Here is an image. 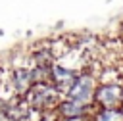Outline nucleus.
<instances>
[{
  "instance_id": "nucleus-1",
  "label": "nucleus",
  "mask_w": 123,
  "mask_h": 121,
  "mask_svg": "<svg viewBox=\"0 0 123 121\" xmlns=\"http://www.w3.org/2000/svg\"><path fill=\"white\" fill-rule=\"evenodd\" d=\"M62 94L58 92V88L48 81V83H35L31 86V90L25 94V102L38 109V111H52L56 109V106L60 104Z\"/></svg>"
},
{
  "instance_id": "nucleus-2",
  "label": "nucleus",
  "mask_w": 123,
  "mask_h": 121,
  "mask_svg": "<svg viewBox=\"0 0 123 121\" xmlns=\"http://www.w3.org/2000/svg\"><path fill=\"white\" fill-rule=\"evenodd\" d=\"M98 86V79L90 69H85L81 73H77V79L73 83V86L69 88L65 98H71L79 104L85 106H94V92Z\"/></svg>"
},
{
  "instance_id": "nucleus-3",
  "label": "nucleus",
  "mask_w": 123,
  "mask_h": 121,
  "mask_svg": "<svg viewBox=\"0 0 123 121\" xmlns=\"http://www.w3.org/2000/svg\"><path fill=\"white\" fill-rule=\"evenodd\" d=\"M96 108H123V85L121 83H98L94 92Z\"/></svg>"
},
{
  "instance_id": "nucleus-4",
  "label": "nucleus",
  "mask_w": 123,
  "mask_h": 121,
  "mask_svg": "<svg viewBox=\"0 0 123 121\" xmlns=\"http://www.w3.org/2000/svg\"><path fill=\"white\" fill-rule=\"evenodd\" d=\"M96 106H85L79 104L71 98H62L60 104L56 106V113L60 121H71V119H83V117H92Z\"/></svg>"
},
{
  "instance_id": "nucleus-5",
  "label": "nucleus",
  "mask_w": 123,
  "mask_h": 121,
  "mask_svg": "<svg viewBox=\"0 0 123 121\" xmlns=\"http://www.w3.org/2000/svg\"><path fill=\"white\" fill-rule=\"evenodd\" d=\"M75 79H77V73L71 71V69H67V67H63V65H60V63H54L50 67V83L58 88V92L62 94V98L67 96V92L73 86Z\"/></svg>"
},
{
  "instance_id": "nucleus-6",
  "label": "nucleus",
  "mask_w": 123,
  "mask_h": 121,
  "mask_svg": "<svg viewBox=\"0 0 123 121\" xmlns=\"http://www.w3.org/2000/svg\"><path fill=\"white\" fill-rule=\"evenodd\" d=\"M12 83H13L15 94L19 98H25V94L35 85L33 75H31V67H15V69H12Z\"/></svg>"
},
{
  "instance_id": "nucleus-7",
  "label": "nucleus",
  "mask_w": 123,
  "mask_h": 121,
  "mask_svg": "<svg viewBox=\"0 0 123 121\" xmlns=\"http://www.w3.org/2000/svg\"><path fill=\"white\" fill-rule=\"evenodd\" d=\"M92 121H123V108H96Z\"/></svg>"
}]
</instances>
